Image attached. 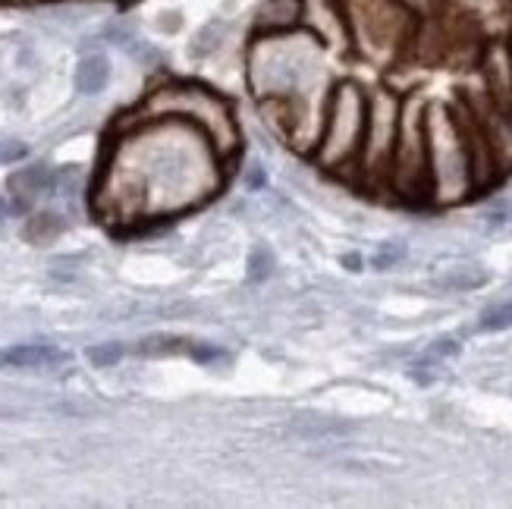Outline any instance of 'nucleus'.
Wrapping results in <instances>:
<instances>
[{
  "label": "nucleus",
  "instance_id": "21",
  "mask_svg": "<svg viewBox=\"0 0 512 509\" xmlns=\"http://www.w3.org/2000/svg\"><path fill=\"white\" fill-rule=\"evenodd\" d=\"M19 158H26V145H4L0 148V161L4 164H10V161H19Z\"/></svg>",
  "mask_w": 512,
  "mask_h": 509
},
{
  "label": "nucleus",
  "instance_id": "24",
  "mask_svg": "<svg viewBox=\"0 0 512 509\" xmlns=\"http://www.w3.org/2000/svg\"><path fill=\"white\" fill-rule=\"evenodd\" d=\"M7 211V202H4V198H0V214H4Z\"/></svg>",
  "mask_w": 512,
  "mask_h": 509
},
{
  "label": "nucleus",
  "instance_id": "8",
  "mask_svg": "<svg viewBox=\"0 0 512 509\" xmlns=\"http://www.w3.org/2000/svg\"><path fill=\"white\" fill-rule=\"evenodd\" d=\"M484 76L491 88V101L503 114H512V51L506 44H491L484 54Z\"/></svg>",
  "mask_w": 512,
  "mask_h": 509
},
{
  "label": "nucleus",
  "instance_id": "10",
  "mask_svg": "<svg viewBox=\"0 0 512 509\" xmlns=\"http://www.w3.org/2000/svg\"><path fill=\"white\" fill-rule=\"evenodd\" d=\"M54 186V173L48 170V167H41V164H35V167H22V170H16L10 180H7V189H10V195H13V205L19 208V211H26L35 198L41 195V192H48Z\"/></svg>",
  "mask_w": 512,
  "mask_h": 509
},
{
  "label": "nucleus",
  "instance_id": "5",
  "mask_svg": "<svg viewBox=\"0 0 512 509\" xmlns=\"http://www.w3.org/2000/svg\"><path fill=\"white\" fill-rule=\"evenodd\" d=\"M390 176L399 195H425L431 192V164H428V120L421 107H409L399 114V132L393 148Z\"/></svg>",
  "mask_w": 512,
  "mask_h": 509
},
{
  "label": "nucleus",
  "instance_id": "11",
  "mask_svg": "<svg viewBox=\"0 0 512 509\" xmlns=\"http://www.w3.org/2000/svg\"><path fill=\"white\" fill-rule=\"evenodd\" d=\"M63 359L66 356L60 349L44 346V343H22V346L0 349V368H35V365H51Z\"/></svg>",
  "mask_w": 512,
  "mask_h": 509
},
{
  "label": "nucleus",
  "instance_id": "3",
  "mask_svg": "<svg viewBox=\"0 0 512 509\" xmlns=\"http://www.w3.org/2000/svg\"><path fill=\"white\" fill-rule=\"evenodd\" d=\"M365 123H368V98L362 95L359 85L343 82L333 88L327 101V120H324V136L318 139V164L327 170H340L349 161L359 158L362 139H365Z\"/></svg>",
  "mask_w": 512,
  "mask_h": 509
},
{
  "label": "nucleus",
  "instance_id": "22",
  "mask_svg": "<svg viewBox=\"0 0 512 509\" xmlns=\"http://www.w3.org/2000/svg\"><path fill=\"white\" fill-rule=\"evenodd\" d=\"M183 26V16L180 13H161V19H158V29L161 32H176Z\"/></svg>",
  "mask_w": 512,
  "mask_h": 509
},
{
  "label": "nucleus",
  "instance_id": "23",
  "mask_svg": "<svg viewBox=\"0 0 512 509\" xmlns=\"http://www.w3.org/2000/svg\"><path fill=\"white\" fill-rule=\"evenodd\" d=\"M343 264H346V268H349V271H359V264H362V258H359V255H346V258H343Z\"/></svg>",
  "mask_w": 512,
  "mask_h": 509
},
{
  "label": "nucleus",
  "instance_id": "14",
  "mask_svg": "<svg viewBox=\"0 0 512 509\" xmlns=\"http://www.w3.org/2000/svg\"><path fill=\"white\" fill-rule=\"evenodd\" d=\"M142 356H173V352H192V346H186V340H167V337H151L139 343Z\"/></svg>",
  "mask_w": 512,
  "mask_h": 509
},
{
  "label": "nucleus",
  "instance_id": "1",
  "mask_svg": "<svg viewBox=\"0 0 512 509\" xmlns=\"http://www.w3.org/2000/svg\"><path fill=\"white\" fill-rule=\"evenodd\" d=\"M142 120H189L205 132L217 158H233L242 145L239 123L227 98L195 82H170L154 88L139 107Z\"/></svg>",
  "mask_w": 512,
  "mask_h": 509
},
{
  "label": "nucleus",
  "instance_id": "13",
  "mask_svg": "<svg viewBox=\"0 0 512 509\" xmlns=\"http://www.w3.org/2000/svg\"><path fill=\"white\" fill-rule=\"evenodd\" d=\"M224 29H227V22H224V19H211L208 26L198 29L195 41L189 44V51H192L195 57L211 54V51L217 48V44H220V38H224Z\"/></svg>",
  "mask_w": 512,
  "mask_h": 509
},
{
  "label": "nucleus",
  "instance_id": "20",
  "mask_svg": "<svg viewBox=\"0 0 512 509\" xmlns=\"http://www.w3.org/2000/svg\"><path fill=\"white\" fill-rule=\"evenodd\" d=\"M456 352H459V343H456V340H437V343L431 346V356H443V359H447V356H456Z\"/></svg>",
  "mask_w": 512,
  "mask_h": 509
},
{
  "label": "nucleus",
  "instance_id": "2",
  "mask_svg": "<svg viewBox=\"0 0 512 509\" xmlns=\"http://www.w3.org/2000/svg\"><path fill=\"white\" fill-rule=\"evenodd\" d=\"M315 66L311 38L296 41L293 32L258 35L249 51V82L258 98H293Z\"/></svg>",
  "mask_w": 512,
  "mask_h": 509
},
{
  "label": "nucleus",
  "instance_id": "19",
  "mask_svg": "<svg viewBox=\"0 0 512 509\" xmlns=\"http://www.w3.org/2000/svg\"><path fill=\"white\" fill-rule=\"evenodd\" d=\"M399 258H403V249H399V246H387V249H384L381 255H374V268L387 271L390 264H393V261H399Z\"/></svg>",
  "mask_w": 512,
  "mask_h": 509
},
{
  "label": "nucleus",
  "instance_id": "15",
  "mask_svg": "<svg viewBox=\"0 0 512 509\" xmlns=\"http://www.w3.org/2000/svg\"><path fill=\"white\" fill-rule=\"evenodd\" d=\"M478 327L481 330H506V327H512V299L487 308V312L481 315V321H478Z\"/></svg>",
  "mask_w": 512,
  "mask_h": 509
},
{
  "label": "nucleus",
  "instance_id": "4",
  "mask_svg": "<svg viewBox=\"0 0 512 509\" xmlns=\"http://www.w3.org/2000/svg\"><path fill=\"white\" fill-rule=\"evenodd\" d=\"M428 120V164H431V189L440 195H462L472 186L469 151H465L459 123L443 110H431Z\"/></svg>",
  "mask_w": 512,
  "mask_h": 509
},
{
  "label": "nucleus",
  "instance_id": "9",
  "mask_svg": "<svg viewBox=\"0 0 512 509\" xmlns=\"http://www.w3.org/2000/svg\"><path fill=\"white\" fill-rule=\"evenodd\" d=\"M302 26V0H261L255 13L258 35H280L296 32Z\"/></svg>",
  "mask_w": 512,
  "mask_h": 509
},
{
  "label": "nucleus",
  "instance_id": "12",
  "mask_svg": "<svg viewBox=\"0 0 512 509\" xmlns=\"http://www.w3.org/2000/svg\"><path fill=\"white\" fill-rule=\"evenodd\" d=\"M110 79V63L104 54H85L76 66V88L82 95H98Z\"/></svg>",
  "mask_w": 512,
  "mask_h": 509
},
{
  "label": "nucleus",
  "instance_id": "16",
  "mask_svg": "<svg viewBox=\"0 0 512 509\" xmlns=\"http://www.w3.org/2000/svg\"><path fill=\"white\" fill-rule=\"evenodd\" d=\"M123 346L120 343H98L88 349V362H92L95 368H110V365H117L123 359Z\"/></svg>",
  "mask_w": 512,
  "mask_h": 509
},
{
  "label": "nucleus",
  "instance_id": "7",
  "mask_svg": "<svg viewBox=\"0 0 512 509\" xmlns=\"http://www.w3.org/2000/svg\"><path fill=\"white\" fill-rule=\"evenodd\" d=\"M399 114L403 107L387 92L368 101V123H365V139H362V167L371 173H390L393 164V148H396V132H399Z\"/></svg>",
  "mask_w": 512,
  "mask_h": 509
},
{
  "label": "nucleus",
  "instance_id": "17",
  "mask_svg": "<svg viewBox=\"0 0 512 509\" xmlns=\"http://www.w3.org/2000/svg\"><path fill=\"white\" fill-rule=\"evenodd\" d=\"M60 230H63V224L57 220V214H38L29 224V239L44 242V239H54Z\"/></svg>",
  "mask_w": 512,
  "mask_h": 509
},
{
  "label": "nucleus",
  "instance_id": "18",
  "mask_svg": "<svg viewBox=\"0 0 512 509\" xmlns=\"http://www.w3.org/2000/svg\"><path fill=\"white\" fill-rule=\"evenodd\" d=\"M487 283L484 274H450L443 280V286H453V290H475V286Z\"/></svg>",
  "mask_w": 512,
  "mask_h": 509
},
{
  "label": "nucleus",
  "instance_id": "6",
  "mask_svg": "<svg viewBox=\"0 0 512 509\" xmlns=\"http://www.w3.org/2000/svg\"><path fill=\"white\" fill-rule=\"evenodd\" d=\"M352 32L371 51H390L406 32V10L396 0H340Z\"/></svg>",
  "mask_w": 512,
  "mask_h": 509
}]
</instances>
